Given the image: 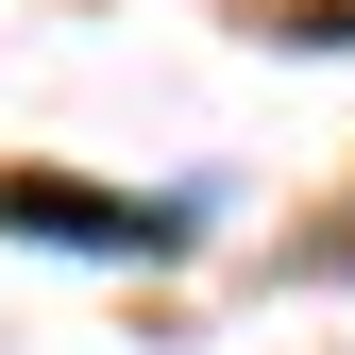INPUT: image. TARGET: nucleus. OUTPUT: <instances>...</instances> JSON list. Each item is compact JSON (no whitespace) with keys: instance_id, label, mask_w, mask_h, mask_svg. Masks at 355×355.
Segmentation results:
<instances>
[{"instance_id":"f257e3e1","label":"nucleus","mask_w":355,"mask_h":355,"mask_svg":"<svg viewBox=\"0 0 355 355\" xmlns=\"http://www.w3.org/2000/svg\"><path fill=\"white\" fill-rule=\"evenodd\" d=\"M203 203H119V187H51V169H0V237H51V254H169Z\"/></svg>"},{"instance_id":"f03ea898","label":"nucleus","mask_w":355,"mask_h":355,"mask_svg":"<svg viewBox=\"0 0 355 355\" xmlns=\"http://www.w3.org/2000/svg\"><path fill=\"white\" fill-rule=\"evenodd\" d=\"M271 34H288V51H355V0H288Z\"/></svg>"}]
</instances>
